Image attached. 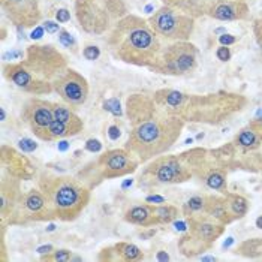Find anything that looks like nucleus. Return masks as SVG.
<instances>
[{
	"label": "nucleus",
	"instance_id": "nucleus-1",
	"mask_svg": "<svg viewBox=\"0 0 262 262\" xmlns=\"http://www.w3.org/2000/svg\"><path fill=\"white\" fill-rule=\"evenodd\" d=\"M107 45L117 60L146 67H151L162 51L159 34L147 20L136 15H125L114 24Z\"/></svg>",
	"mask_w": 262,
	"mask_h": 262
},
{
	"label": "nucleus",
	"instance_id": "nucleus-2",
	"mask_svg": "<svg viewBox=\"0 0 262 262\" xmlns=\"http://www.w3.org/2000/svg\"><path fill=\"white\" fill-rule=\"evenodd\" d=\"M180 129L181 125L177 121L148 115L132 129L126 148L141 162H146L168 150L180 135Z\"/></svg>",
	"mask_w": 262,
	"mask_h": 262
},
{
	"label": "nucleus",
	"instance_id": "nucleus-3",
	"mask_svg": "<svg viewBox=\"0 0 262 262\" xmlns=\"http://www.w3.org/2000/svg\"><path fill=\"white\" fill-rule=\"evenodd\" d=\"M41 190L47 198L51 216L60 220L77 219L90 199L89 190L71 177L45 179L41 181Z\"/></svg>",
	"mask_w": 262,
	"mask_h": 262
},
{
	"label": "nucleus",
	"instance_id": "nucleus-4",
	"mask_svg": "<svg viewBox=\"0 0 262 262\" xmlns=\"http://www.w3.org/2000/svg\"><path fill=\"white\" fill-rule=\"evenodd\" d=\"M77 18L81 27L100 34L126 15L123 0H77Z\"/></svg>",
	"mask_w": 262,
	"mask_h": 262
},
{
	"label": "nucleus",
	"instance_id": "nucleus-5",
	"mask_svg": "<svg viewBox=\"0 0 262 262\" xmlns=\"http://www.w3.org/2000/svg\"><path fill=\"white\" fill-rule=\"evenodd\" d=\"M198 66V49L187 41H176L174 44L162 48L159 59L150 67V71L186 77L190 75Z\"/></svg>",
	"mask_w": 262,
	"mask_h": 262
},
{
	"label": "nucleus",
	"instance_id": "nucleus-6",
	"mask_svg": "<svg viewBox=\"0 0 262 262\" xmlns=\"http://www.w3.org/2000/svg\"><path fill=\"white\" fill-rule=\"evenodd\" d=\"M147 21L159 36L168 41H187L194 32V18L179 14L169 6L157 9Z\"/></svg>",
	"mask_w": 262,
	"mask_h": 262
},
{
	"label": "nucleus",
	"instance_id": "nucleus-7",
	"mask_svg": "<svg viewBox=\"0 0 262 262\" xmlns=\"http://www.w3.org/2000/svg\"><path fill=\"white\" fill-rule=\"evenodd\" d=\"M52 90L72 108H78L89 98V84L87 80L74 69H65L51 82Z\"/></svg>",
	"mask_w": 262,
	"mask_h": 262
},
{
	"label": "nucleus",
	"instance_id": "nucleus-8",
	"mask_svg": "<svg viewBox=\"0 0 262 262\" xmlns=\"http://www.w3.org/2000/svg\"><path fill=\"white\" fill-rule=\"evenodd\" d=\"M51 102L42 99H32L23 110V118L32 129V132L42 141H52L49 135V125L54 120Z\"/></svg>",
	"mask_w": 262,
	"mask_h": 262
},
{
	"label": "nucleus",
	"instance_id": "nucleus-9",
	"mask_svg": "<svg viewBox=\"0 0 262 262\" xmlns=\"http://www.w3.org/2000/svg\"><path fill=\"white\" fill-rule=\"evenodd\" d=\"M99 171L105 179H117L133 172L138 168V161L128 148H115L103 153L98 161Z\"/></svg>",
	"mask_w": 262,
	"mask_h": 262
},
{
	"label": "nucleus",
	"instance_id": "nucleus-10",
	"mask_svg": "<svg viewBox=\"0 0 262 262\" xmlns=\"http://www.w3.org/2000/svg\"><path fill=\"white\" fill-rule=\"evenodd\" d=\"M147 174H150L157 183H164V184L183 183L190 179V172L174 156L159 157V159L154 161L147 168Z\"/></svg>",
	"mask_w": 262,
	"mask_h": 262
},
{
	"label": "nucleus",
	"instance_id": "nucleus-11",
	"mask_svg": "<svg viewBox=\"0 0 262 262\" xmlns=\"http://www.w3.org/2000/svg\"><path fill=\"white\" fill-rule=\"evenodd\" d=\"M2 8L16 26H32L39 21L36 0H2Z\"/></svg>",
	"mask_w": 262,
	"mask_h": 262
},
{
	"label": "nucleus",
	"instance_id": "nucleus-12",
	"mask_svg": "<svg viewBox=\"0 0 262 262\" xmlns=\"http://www.w3.org/2000/svg\"><path fill=\"white\" fill-rule=\"evenodd\" d=\"M18 205L21 208V216H24V219H32V220L52 219L47 198L42 194V190L38 189L29 190L27 194H24L20 198Z\"/></svg>",
	"mask_w": 262,
	"mask_h": 262
},
{
	"label": "nucleus",
	"instance_id": "nucleus-13",
	"mask_svg": "<svg viewBox=\"0 0 262 262\" xmlns=\"http://www.w3.org/2000/svg\"><path fill=\"white\" fill-rule=\"evenodd\" d=\"M247 5L240 0H217L208 9V15L220 21H235L247 16Z\"/></svg>",
	"mask_w": 262,
	"mask_h": 262
},
{
	"label": "nucleus",
	"instance_id": "nucleus-14",
	"mask_svg": "<svg viewBox=\"0 0 262 262\" xmlns=\"http://www.w3.org/2000/svg\"><path fill=\"white\" fill-rule=\"evenodd\" d=\"M3 74L9 81H12L16 87H20V89L26 92H32V93H38L36 82H34L33 77L29 74V71L21 63L6 65L3 67Z\"/></svg>",
	"mask_w": 262,
	"mask_h": 262
},
{
	"label": "nucleus",
	"instance_id": "nucleus-15",
	"mask_svg": "<svg viewBox=\"0 0 262 262\" xmlns=\"http://www.w3.org/2000/svg\"><path fill=\"white\" fill-rule=\"evenodd\" d=\"M125 220L132 225L143 226V228H150V226L157 225L151 204H144V205L141 204V205L131 207L125 213Z\"/></svg>",
	"mask_w": 262,
	"mask_h": 262
},
{
	"label": "nucleus",
	"instance_id": "nucleus-16",
	"mask_svg": "<svg viewBox=\"0 0 262 262\" xmlns=\"http://www.w3.org/2000/svg\"><path fill=\"white\" fill-rule=\"evenodd\" d=\"M52 114H54V118L63 121L67 126H71L77 133H80L84 128L82 125V120L69 108L66 105H59V103H54L52 105Z\"/></svg>",
	"mask_w": 262,
	"mask_h": 262
},
{
	"label": "nucleus",
	"instance_id": "nucleus-17",
	"mask_svg": "<svg viewBox=\"0 0 262 262\" xmlns=\"http://www.w3.org/2000/svg\"><path fill=\"white\" fill-rule=\"evenodd\" d=\"M192 228H194V232L196 234V237L202 241H213L223 231L222 225H214V223H210L205 220L194 222L192 223Z\"/></svg>",
	"mask_w": 262,
	"mask_h": 262
},
{
	"label": "nucleus",
	"instance_id": "nucleus-18",
	"mask_svg": "<svg viewBox=\"0 0 262 262\" xmlns=\"http://www.w3.org/2000/svg\"><path fill=\"white\" fill-rule=\"evenodd\" d=\"M205 213L210 217H213L216 220H220L223 223H228V222L232 220L231 217H228L231 213H229V210H228V204H226V199L222 201V199H217V198H208Z\"/></svg>",
	"mask_w": 262,
	"mask_h": 262
},
{
	"label": "nucleus",
	"instance_id": "nucleus-19",
	"mask_svg": "<svg viewBox=\"0 0 262 262\" xmlns=\"http://www.w3.org/2000/svg\"><path fill=\"white\" fill-rule=\"evenodd\" d=\"M261 129H258L255 125L252 126H247L244 128L238 135H237V139L235 143L240 146V147H244V148H255L259 146L261 143Z\"/></svg>",
	"mask_w": 262,
	"mask_h": 262
},
{
	"label": "nucleus",
	"instance_id": "nucleus-20",
	"mask_svg": "<svg viewBox=\"0 0 262 262\" xmlns=\"http://www.w3.org/2000/svg\"><path fill=\"white\" fill-rule=\"evenodd\" d=\"M226 204H228V210L232 214V219H241L249 212V201L241 195L226 194Z\"/></svg>",
	"mask_w": 262,
	"mask_h": 262
},
{
	"label": "nucleus",
	"instance_id": "nucleus-21",
	"mask_svg": "<svg viewBox=\"0 0 262 262\" xmlns=\"http://www.w3.org/2000/svg\"><path fill=\"white\" fill-rule=\"evenodd\" d=\"M114 249L117 250L115 253L121 261H139L144 258L141 249L131 243H118L114 246Z\"/></svg>",
	"mask_w": 262,
	"mask_h": 262
},
{
	"label": "nucleus",
	"instance_id": "nucleus-22",
	"mask_svg": "<svg viewBox=\"0 0 262 262\" xmlns=\"http://www.w3.org/2000/svg\"><path fill=\"white\" fill-rule=\"evenodd\" d=\"M154 98L159 103L166 105V107H172V108L181 107V103L186 99V96L181 92H177V90H161V92L156 93Z\"/></svg>",
	"mask_w": 262,
	"mask_h": 262
},
{
	"label": "nucleus",
	"instance_id": "nucleus-23",
	"mask_svg": "<svg viewBox=\"0 0 262 262\" xmlns=\"http://www.w3.org/2000/svg\"><path fill=\"white\" fill-rule=\"evenodd\" d=\"M153 213L154 217L157 220V225L159 223H171L179 217V210L174 205H153Z\"/></svg>",
	"mask_w": 262,
	"mask_h": 262
},
{
	"label": "nucleus",
	"instance_id": "nucleus-24",
	"mask_svg": "<svg viewBox=\"0 0 262 262\" xmlns=\"http://www.w3.org/2000/svg\"><path fill=\"white\" fill-rule=\"evenodd\" d=\"M207 202H208V196H192L190 199H187V202L183 205V213L186 216H194L196 213L205 212L207 208Z\"/></svg>",
	"mask_w": 262,
	"mask_h": 262
},
{
	"label": "nucleus",
	"instance_id": "nucleus-25",
	"mask_svg": "<svg viewBox=\"0 0 262 262\" xmlns=\"http://www.w3.org/2000/svg\"><path fill=\"white\" fill-rule=\"evenodd\" d=\"M49 135H51V139H62V138H67V136H74V135H77V132L71 126L63 123V121L54 118L49 125Z\"/></svg>",
	"mask_w": 262,
	"mask_h": 262
},
{
	"label": "nucleus",
	"instance_id": "nucleus-26",
	"mask_svg": "<svg viewBox=\"0 0 262 262\" xmlns=\"http://www.w3.org/2000/svg\"><path fill=\"white\" fill-rule=\"evenodd\" d=\"M207 186L210 189H214V190H219V192H225V187H226V176L222 172V171H213L210 176L207 177Z\"/></svg>",
	"mask_w": 262,
	"mask_h": 262
},
{
	"label": "nucleus",
	"instance_id": "nucleus-27",
	"mask_svg": "<svg viewBox=\"0 0 262 262\" xmlns=\"http://www.w3.org/2000/svg\"><path fill=\"white\" fill-rule=\"evenodd\" d=\"M42 261H56V262H67L72 259V252L67 249H54L51 253L44 255Z\"/></svg>",
	"mask_w": 262,
	"mask_h": 262
},
{
	"label": "nucleus",
	"instance_id": "nucleus-28",
	"mask_svg": "<svg viewBox=\"0 0 262 262\" xmlns=\"http://www.w3.org/2000/svg\"><path fill=\"white\" fill-rule=\"evenodd\" d=\"M59 41H60V44H62L63 47L72 49L74 52L77 51V41H75V38H74L67 30L62 29V30L59 32Z\"/></svg>",
	"mask_w": 262,
	"mask_h": 262
},
{
	"label": "nucleus",
	"instance_id": "nucleus-29",
	"mask_svg": "<svg viewBox=\"0 0 262 262\" xmlns=\"http://www.w3.org/2000/svg\"><path fill=\"white\" fill-rule=\"evenodd\" d=\"M103 108L105 111H110L113 115L115 117H120L121 115V107H120V100L117 98H111L108 100H105L103 103Z\"/></svg>",
	"mask_w": 262,
	"mask_h": 262
},
{
	"label": "nucleus",
	"instance_id": "nucleus-30",
	"mask_svg": "<svg viewBox=\"0 0 262 262\" xmlns=\"http://www.w3.org/2000/svg\"><path fill=\"white\" fill-rule=\"evenodd\" d=\"M82 56L90 60V62H95L100 57V48L96 47V45H87L84 49H82Z\"/></svg>",
	"mask_w": 262,
	"mask_h": 262
},
{
	"label": "nucleus",
	"instance_id": "nucleus-31",
	"mask_svg": "<svg viewBox=\"0 0 262 262\" xmlns=\"http://www.w3.org/2000/svg\"><path fill=\"white\" fill-rule=\"evenodd\" d=\"M18 147H20L21 151L32 153V151H34V150L38 148V144L34 143L33 139H30V138H23V139H20V141H18Z\"/></svg>",
	"mask_w": 262,
	"mask_h": 262
},
{
	"label": "nucleus",
	"instance_id": "nucleus-32",
	"mask_svg": "<svg viewBox=\"0 0 262 262\" xmlns=\"http://www.w3.org/2000/svg\"><path fill=\"white\" fill-rule=\"evenodd\" d=\"M84 148H85L87 151H90V153H99V151L102 150V144H100L99 139L92 138V139H87V141H85Z\"/></svg>",
	"mask_w": 262,
	"mask_h": 262
},
{
	"label": "nucleus",
	"instance_id": "nucleus-33",
	"mask_svg": "<svg viewBox=\"0 0 262 262\" xmlns=\"http://www.w3.org/2000/svg\"><path fill=\"white\" fill-rule=\"evenodd\" d=\"M216 56H217V59H219L220 62H228V60H231V57H232L231 49H229L228 47H225V45H222V47H219V48L216 49Z\"/></svg>",
	"mask_w": 262,
	"mask_h": 262
},
{
	"label": "nucleus",
	"instance_id": "nucleus-34",
	"mask_svg": "<svg viewBox=\"0 0 262 262\" xmlns=\"http://www.w3.org/2000/svg\"><path fill=\"white\" fill-rule=\"evenodd\" d=\"M56 20H57V23H67L69 20H71V12H69L66 8L57 9V12H56Z\"/></svg>",
	"mask_w": 262,
	"mask_h": 262
},
{
	"label": "nucleus",
	"instance_id": "nucleus-35",
	"mask_svg": "<svg viewBox=\"0 0 262 262\" xmlns=\"http://www.w3.org/2000/svg\"><path fill=\"white\" fill-rule=\"evenodd\" d=\"M107 135H108V138L111 139V141H117V139L120 138V135H121L120 128L117 125H110L108 129H107Z\"/></svg>",
	"mask_w": 262,
	"mask_h": 262
},
{
	"label": "nucleus",
	"instance_id": "nucleus-36",
	"mask_svg": "<svg viewBox=\"0 0 262 262\" xmlns=\"http://www.w3.org/2000/svg\"><path fill=\"white\" fill-rule=\"evenodd\" d=\"M146 202L147 204H154V205H161V204H165L166 202V198L165 196H161V195H148L146 198Z\"/></svg>",
	"mask_w": 262,
	"mask_h": 262
},
{
	"label": "nucleus",
	"instance_id": "nucleus-37",
	"mask_svg": "<svg viewBox=\"0 0 262 262\" xmlns=\"http://www.w3.org/2000/svg\"><path fill=\"white\" fill-rule=\"evenodd\" d=\"M219 42L222 44V45H225V47H229V45H232V44H235L237 42V38L235 36H232V34H222V36H219Z\"/></svg>",
	"mask_w": 262,
	"mask_h": 262
},
{
	"label": "nucleus",
	"instance_id": "nucleus-38",
	"mask_svg": "<svg viewBox=\"0 0 262 262\" xmlns=\"http://www.w3.org/2000/svg\"><path fill=\"white\" fill-rule=\"evenodd\" d=\"M44 29L48 32V33H59L62 29H60V26H59V23H56V21H45L44 23Z\"/></svg>",
	"mask_w": 262,
	"mask_h": 262
},
{
	"label": "nucleus",
	"instance_id": "nucleus-39",
	"mask_svg": "<svg viewBox=\"0 0 262 262\" xmlns=\"http://www.w3.org/2000/svg\"><path fill=\"white\" fill-rule=\"evenodd\" d=\"M24 56V52L23 51H20V49H15V51H9V52H6V54L3 56V60H8V59H11V60H18L20 57H23Z\"/></svg>",
	"mask_w": 262,
	"mask_h": 262
},
{
	"label": "nucleus",
	"instance_id": "nucleus-40",
	"mask_svg": "<svg viewBox=\"0 0 262 262\" xmlns=\"http://www.w3.org/2000/svg\"><path fill=\"white\" fill-rule=\"evenodd\" d=\"M44 32H45L44 27H36V29L32 32L30 38H32V39H41V38L44 36Z\"/></svg>",
	"mask_w": 262,
	"mask_h": 262
},
{
	"label": "nucleus",
	"instance_id": "nucleus-41",
	"mask_svg": "<svg viewBox=\"0 0 262 262\" xmlns=\"http://www.w3.org/2000/svg\"><path fill=\"white\" fill-rule=\"evenodd\" d=\"M52 250H54V247H52L51 244H48V246L39 247V249H38V253H39V255H48V253H51Z\"/></svg>",
	"mask_w": 262,
	"mask_h": 262
},
{
	"label": "nucleus",
	"instance_id": "nucleus-42",
	"mask_svg": "<svg viewBox=\"0 0 262 262\" xmlns=\"http://www.w3.org/2000/svg\"><path fill=\"white\" fill-rule=\"evenodd\" d=\"M156 261H169V255L165 250H159L156 255Z\"/></svg>",
	"mask_w": 262,
	"mask_h": 262
},
{
	"label": "nucleus",
	"instance_id": "nucleus-43",
	"mask_svg": "<svg viewBox=\"0 0 262 262\" xmlns=\"http://www.w3.org/2000/svg\"><path fill=\"white\" fill-rule=\"evenodd\" d=\"M174 226H176V229L180 231V232H183V231L187 229V225H186L184 222H176V223H174Z\"/></svg>",
	"mask_w": 262,
	"mask_h": 262
},
{
	"label": "nucleus",
	"instance_id": "nucleus-44",
	"mask_svg": "<svg viewBox=\"0 0 262 262\" xmlns=\"http://www.w3.org/2000/svg\"><path fill=\"white\" fill-rule=\"evenodd\" d=\"M67 147H69V146H67V143H66V141H60L57 148H59L60 151H65V150H67Z\"/></svg>",
	"mask_w": 262,
	"mask_h": 262
},
{
	"label": "nucleus",
	"instance_id": "nucleus-45",
	"mask_svg": "<svg viewBox=\"0 0 262 262\" xmlns=\"http://www.w3.org/2000/svg\"><path fill=\"white\" fill-rule=\"evenodd\" d=\"M132 184H133V180H132V179H131V180H126L123 184H121V189H123V190H126V189H128L129 186H132Z\"/></svg>",
	"mask_w": 262,
	"mask_h": 262
},
{
	"label": "nucleus",
	"instance_id": "nucleus-46",
	"mask_svg": "<svg viewBox=\"0 0 262 262\" xmlns=\"http://www.w3.org/2000/svg\"><path fill=\"white\" fill-rule=\"evenodd\" d=\"M232 243H234V238H232V237H229V238H228V241H225V243H223V249H228Z\"/></svg>",
	"mask_w": 262,
	"mask_h": 262
},
{
	"label": "nucleus",
	"instance_id": "nucleus-47",
	"mask_svg": "<svg viewBox=\"0 0 262 262\" xmlns=\"http://www.w3.org/2000/svg\"><path fill=\"white\" fill-rule=\"evenodd\" d=\"M256 228H259V229H262V216H259L258 219H256Z\"/></svg>",
	"mask_w": 262,
	"mask_h": 262
},
{
	"label": "nucleus",
	"instance_id": "nucleus-48",
	"mask_svg": "<svg viewBox=\"0 0 262 262\" xmlns=\"http://www.w3.org/2000/svg\"><path fill=\"white\" fill-rule=\"evenodd\" d=\"M0 114H2V117H0V120L5 121V120H6V113H5V108H0Z\"/></svg>",
	"mask_w": 262,
	"mask_h": 262
},
{
	"label": "nucleus",
	"instance_id": "nucleus-49",
	"mask_svg": "<svg viewBox=\"0 0 262 262\" xmlns=\"http://www.w3.org/2000/svg\"><path fill=\"white\" fill-rule=\"evenodd\" d=\"M199 259H201V261H216L214 256H201Z\"/></svg>",
	"mask_w": 262,
	"mask_h": 262
},
{
	"label": "nucleus",
	"instance_id": "nucleus-50",
	"mask_svg": "<svg viewBox=\"0 0 262 262\" xmlns=\"http://www.w3.org/2000/svg\"><path fill=\"white\" fill-rule=\"evenodd\" d=\"M54 229H56V225L54 223H49L48 228H47V232H51V231H54Z\"/></svg>",
	"mask_w": 262,
	"mask_h": 262
},
{
	"label": "nucleus",
	"instance_id": "nucleus-51",
	"mask_svg": "<svg viewBox=\"0 0 262 262\" xmlns=\"http://www.w3.org/2000/svg\"><path fill=\"white\" fill-rule=\"evenodd\" d=\"M192 143H194V139H192V138H187L184 141V144H192Z\"/></svg>",
	"mask_w": 262,
	"mask_h": 262
},
{
	"label": "nucleus",
	"instance_id": "nucleus-52",
	"mask_svg": "<svg viewBox=\"0 0 262 262\" xmlns=\"http://www.w3.org/2000/svg\"><path fill=\"white\" fill-rule=\"evenodd\" d=\"M196 138H198V139H202V138H204V133H199V135H198Z\"/></svg>",
	"mask_w": 262,
	"mask_h": 262
}]
</instances>
